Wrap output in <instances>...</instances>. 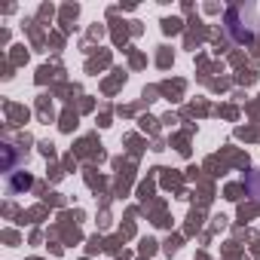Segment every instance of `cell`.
Listing matches in <instances>:
<instances>
[{"label":"cell","instance_id":"obj_1","mask_svg":"<svg viewBox=\"0 0 260 260\" xmlns=\"http://www.w3.org/2000/svg\"><path fill=\"white\" fill-rule=\"evenodd\" d=\"M248 190H251V193L260 199V172H254V175L248 178Z\"/></svg>","mask_w":260,"mask_h":260},{"label":"cell","instance_id":"obj_2","mask_svg":"<svg viewBox=\"0 0 260 260\" xmlns=\"http://www.w3.org/2000/svg\"><path fill=\"white\" fill-rule=\"evenodd\" d=\"M28 184H31V178H28V175H22V178H16V181H13V190H25Z\"/></svg>","mask_w":260,"mask_h":260}]
</instances>
